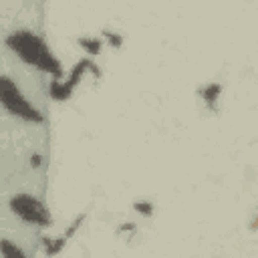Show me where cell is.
<instances>
[{"mask_svg":"<svg viewBox=\"0 0 258 258\" xmlns=\"http://www.w3.org/2000/svg\"><path fill=\"white\" fill-rule=\"evenodd\" d=\"M6 44L26 64L36 67L42 73L52 75L54 79H60L62 77L60 60L52 54V50L48 48V44L38 34L30 32V30H14V32H10L6 36Z\"/></svg>","mask_w":258,"mask_h":258,"instance_id":"1","label":"cell"},{"mask_svg":"<svg viewBox=\"0 0 258 258\" xmlns=\"http://www.w3.org/2000/svg\"><path fill=\"white\" fill-rule=\"evenodd\" d=\"M0 101H2V107L12 117H18L24 123L38 125L44 121V115L20 93L18 85L8 75H2V79H0Z\"/></svg>","mask_w":258,"mask_h":258,"instance_id":"2","label":"cell"},{"mask_svg":"<svg viewBox=\"0 0 258 258\" xmlns=\"http://www.w3.org/2000/svg\"><path fill=\"white\" fill-rule=\"evenodd\" d=\"M8 206H10L12 214L18 216L26 224H36L40 228H46V226L52 224V216H50L48 208L38 198L30 196V194H16V196H12Z\"/></svg>","mask_w":258,"mask_h":258,"instance_id":"3","label":"cell"},{"mask_svg":"<svg viewBox=\"0 0 258 258\" xmlns=\"http://www.w3.org/2000/svg\"><path fill=\"white\" fill-rule=\"evenodd\" d=\"M222 91H224L222 83H216V81H210V83H206L200 89V97H202V101L206 103V107L210 111H216L218 109V99H220Z\"/></svg>","mask_w":258,"mask_h":258,"instance_id":"4","label":"cell"},{"mask_svg":"<svg viewBox=\"0 0 258 258\" xmlns=\"http://www.w3.org/2000/svg\"><path fill=\"white\" fill-rule=\"evenodd\" d=\"M73 91H75V89H73L67 81H60V79H54V81L48 85V95H50L54 101H67V99H71Z\"/></svg>","mask_w":258,"mask_h":258,"instance_id":"5","label":"cell"},{"mask_svg":"<svg viewBox=\"0 0 258 258\" xmlns=\"http://www.w3.org/2000/svg\"><path fill=\"white\" fill-rule=\"evenodd\" d=\"M67 244V236H58V238H42V250L46 256H56Z\"/></svg>","mask_w":258,"mask_h":258,"instance_id":"6","label":"cell"},{"mask_svg":"<svg viewBox=\"0 0 258 258\" xmlns=\"http://www.w3.org/2000/svg\"><path fill=\"white\" fill-rule=\"evenodd\" d=\"M0 250H2V258H28V256L24 254V250H22L18 244H14L12 240H8V238L2 240Z\"/></svg>","mask_w":258,"mask_h":258,"instance_id":"7","label":"cell"},{"mask_svg":"<svg viewBox=\"0 0 258 258\" xmlns=\"http://www.w3.org/2000/svg\"><path fill=\"white\" fill-rule=\"evenodd\" d=\"M79 44L89 52V54H101L103 50V40H99L97 36H81Z\"/></svg>","mask_w":258,"mask_h":258,"instance_id":"8","label":"cell"},{"mask_svg":"<svg viewBox=\"0 0 258 258\" xmlns=\"http://www.w3.org/2000/svg\"><path fill=\"white\" fill-rule=\"evenodd\" d=\"M133 210H135L139 216H143V218H151L155 208H153V204L147 202V200H135V202H133Z\"/></svg>","mask_w":258,"mask_h":258,"instance_id":"9","label":"cell"},{"mask_svg":"<svg viewBox=\"0 0 258 258\" xmlns=\"http://www.w3.org/2000/svg\"><path fill=\"white\" fill-rule=\"evenodd\" d=\"M103 36L107 38V42L111 44V46H115V48H119L121 44H123V36L119 34V32H109V30H105L103 32Z\"/></svg>","mask_w":258,"mask_h":258,"instance_id":"10","label":"cell"},{"mask_svg":"<svg viewBox=\"0 0 258 258\" xmlns=\"http://www.w3.org/2000/svg\"><path fill=\"white\" fill-rule=\"evenodd\" d=\"M40 165H42V155H38V153H36L34 157H30V167H34V169H36V167H40Z\"/></svg>","mask_w":258,"mask_h":258,"instance_id":"11","label":"cell"},{"mask_svg":"<svg viewBox=\"0 0 258 258\" xmlns=\"http://www.w3.org/2000/svg\"><path fill=\"white\" fill-rule=\"evenodd\" d=\"M250 230H252V232H254V230H258V214H256V218L250 222Z\"/></svg>","mask_w":258,"mask_h":258,"instance_id":"12","label":"cell"}]
</instances>
